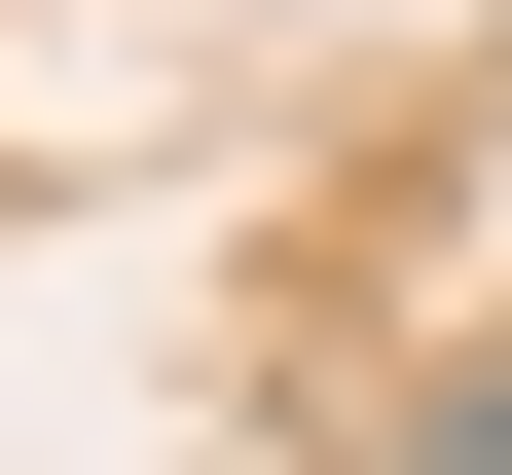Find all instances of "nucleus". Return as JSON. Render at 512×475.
Masks as SVG:
<instances>
[{
  "label": "nucleus",
  "instance_id": "obj_1",
  "mask_svg": "<svg viewBox=\"0 0 512 475\" xmlns=\"http://www.w3.org/2000/svg\"><path fill=\"white\" fill-rule=\"evenodd\" d=\"M439 475H512V366H476V402H439Z\"/></svg>",
  "mask_w": 512,
  "mask_h": 475
}]
</instances>
